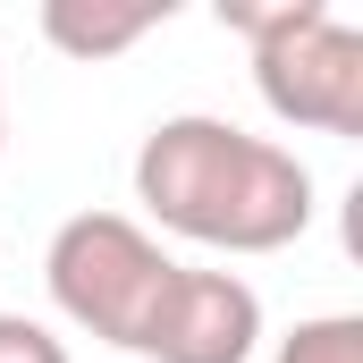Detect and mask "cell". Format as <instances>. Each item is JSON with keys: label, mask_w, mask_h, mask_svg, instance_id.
<instances>
[{"label": "cell", "mask_w": 363, "mask_h": 363, "mask_svg": "<svg viewBox=\"0 0 363 363\" xmlns=\"http://www.w3.org/2000/svg\"><path fill=\"white\" fill-rule=\"evenodd\" d=\"M135 203L169 237L211 254H287L321 211L313 169L287 144L245 135L237 118H211V110L152 118V135L135 144Z\"/></svg>", "instance_id": "cell-1"}, {"label": "cell", "mask_w": 363, "mask_h": 363, "mask_svg": "<svg viewBox=\"0 0 363 363\" xmlns=\"http://www.w3.org/2000/svg\"><path fill=\"white\" fill-rule=\"evenodd\" d=\"M220 26L254 43V93L313 135H363V26L330 0H220Z\"/></svg>", "instance_id": "cell-2"}, {"label": "cell", "mask_w": 363, "mask_h": 363, "mask_svg": "<svg viewBox=\"0 0 363 363\" xmlns=\"http://www.w3.org/2000/svg\"><path fill=\"white\" fill-rule=\"evenodd\" d=\"M178 271L186 262L161 254V237L144 220H127V211H77V220H60L51 228V254H43L51 304L85 338L118 347V355H144V338H152Z\"/></svg>", "instance_id": "cell-3"}, {"label": "cell", "mask_w": 363, "mask_h": 363, "mask_svg": "<svg viewBox=\"0 0 363 363\" xmlns=\"http://www.w3.org/2000/svg\"><path fill=\"white\" fill-rule=\"evenodd\" d=\"M262 347V296L237 271H178L144 363H254Z\"/></svg>", "instance_id": "cell-4"}, {"label": "cell", "mask_w": 363, "mask_h": 363, "mask_svg": "<svg viewBox=\"0 0 363 363\" xmlns=\"http://www.w3.org/2000/svg\"><path fill=\"white\" fill-rule=\"evenodd\" d=\"M152 26H169V0H43V43L68 60H118Z\"/></svg>", "instance_id": "cell-5"}, {"label": "cell", "mask_w": 363, "mask_h": 363, "mask_svg": "<svg viewBox=\"0 0 363 363\" xmlns=\"http://www.w3.org/2000/svg\"><path fill=\"white\" fill-rule=\"evenodd\" d=\"M271 363H363V313H313L271 347Z\"/></svg>", "instance_id": "cell-6"}, {"label": "cell", "mask_w": 363, "mask_h": 363, "mask_svg": "<svg viewBox=\"0 0 363 363\" xmlns=\"http://www.w3.org/2000/svg\"><path fill=\"white\" fill-rule=\"evenodd\" d=\"M0 363H68V338L34 313H0Z\"/></svg>", "instance_id": "cell-7"}, {"label": "cell", "mask_w": 363, "mask_h": 363, "mask_svg": "<svg viewBox=\"0 0 363 363\" xmlns=\"http://www.w3.org/2000/svg\"><path fill=\"white\" fill-rule=\"evenodd\" d=\"M0 152H9V77H0Z\"/></svg>", "instance_id": "cell-8"}]
</instances>
